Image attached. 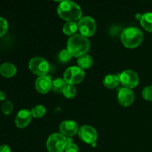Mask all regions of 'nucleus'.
<instances>
[{"mask_svg":"<svg viewBox=\"0 0 152 152\" xmlns=\"http://www.w3.org/2000/svg\"><path fill=\"white\" fill-rule=\"evenodd\" d=\"M78 134L82 141L90 145L96 142L97 140V132L96 129L88 125H85L80 128Z\"/></svg>","mask_w":152,"mask_h":152,"instance_id":"1a4fd4ad","label":"nucleus"},{"mask_svg":"<svg viewBox=\"0 0 152 152\" xmlns=\"http://www.w3.org/2000/svg\"><path fill=\"white\" fill-rule=\"evenodd\" d=\"M134 93L132 89L123 88L119 90L117 99L120 105L123 107H129L134 102Z\"/></svg>","mask_w":152,"mask_h":152,"instance_id":"9b49d317","label":"nucleus"},{"mask_svg":"<svg viewBox=\"0 0 152 152\" xmlns=\"http://www.w3.org/2000/svg\"><path fill=\"white\" fill-rule=\"evenodd\" d=\"M8 30V23L7 20L0 16V37H3Z\"/></svg>","mask_w":152,"mask_h":152,"instance_id":"393cba45","label":"nucleus"},{"mask_svg":"<svg viewBox=\"0 0 152 152\" xmlns=\"http://www.w3.org/2000/svg\"><path fill=\"white\" fill-rule=\"evenodd\" d=\"M119 78L122 86L126 88H134L139 84V76L132 70H126L123 71L119 76Z\"/></svg>","mask_w":152,"mask_h":152,"instance_id":"6e6552de","label":"nucleus"},{"mask_svg":"<svg viewBox=\"0 0 152 152\" xmlns=\"http://www.w3.org/2000/svg\"><path fill=\"white\" fill-rule=\"evenodd\" d=\"M54 1H56V2H62L63 1H65V0H53Z\"/></svg>","mask_w":152,"mask_h":152,"instance_id":"c85d7f7f","label":"nucleus"},{"mask_svg":"<svg viewBox=\"0 0 152 152\" xmlns=\"http://www.w3.org/2000/svg\"><path fill=\"white\" fill-rule=\"evenodd\" d=\"M77 64H78V67H80L83 70L88 69L93 66L94 59L90 55L85 54L78 58Z\"/></svg>","mask_w":152,"mask_h":152,"instance_id":"2eb2a0df","label":"nucleus"},{"mask_svg":"<svg viewBox=\"0 0 152 152\" xmlns=\"http://www.w3.org/2000/svg\"><path fill=\"white\" fill-rule=\"evenodd\" d=\"M31 114L34 118H41L46 114V108L42 105H38L31 110Z\"/></svg>","mask_w":152,"mask_h":152,"instance_id":"aec40b11","label":"nucleus"},{"mask_svg":"<svg viewBox=\"0 0 152 152\" xmlns=\"http://www.w3.org/2000/svg\"><path fill=\"white\" fill-rule=\"evenodd\" d=\"M77 30H79L78 23L76 22H68L63 25L62 28V31L64 34L69 37L76 34Z\"/></svg>","mask_w":152,"mask_h":152,"instance_id":"a211bd4d","label":"nucleus"},{"mask_svg":"<svg viewBox=\"0 0 152 152\" xmlns=\"http://www.w3.org/2000/svg\"><path fill=\"white\" fill-rule=\"evenodd\" d=\"M32 117L31 111L28 109L20 110L15 117V124L16 127L19 129L27 127L31 123Z\"/></svg>","mask_w":152,"mask_h":152,"instance_id":"f8f14e48","label":"nucleus"},{"mask_svg":"<svg viewBox=\"0 0 152 152\" xmlns=\"http://www.w3.org/2000/svg\"><path fill=\"white\" fill-rule=\"evenodd\" d=\"M78 28L80 34L86 37H91L94 35L96 30V22L91 16H83L79 20Z\"/></svg>","mask_w":152,"mask_h":152,"instance_id":"0eeeda50","label":"nucleus"},{"mask_svg":"<svg viewBox=\"0 0 152 152\" xmlns=\"http://www.w3.org/2000/svg\"><path fill=\"white\" fill-rule=\"evenodd\" d=\"M62 94L68 99H72L77 94V88L73 85L67 84L62 91Z\"/></svg>","mask_w":152,"mask_h":152,"instance_id":"412c9836","label":"nucleus"},{"mask_svg":"<svg viewBox=\"0 0 152 152\" xmlns=\"http://www.w3.org/2000/svg\"><path fill=\"white\" fill-rule=\"evenodd\" d=\"M57 13L63 20L76 22L82 18L83 11L77 3L71 0H65L58 6Z\"/></svg>","mask_w":152,"mask_h":152,"instance_id":"f257e3e1","label":"nucleus"},{"mask_svg":"<svg viewBox=\"0 0 152 152\" xmlns=\"http://www.w3.org/2000/svg\"><path fill=\"white\" fill-rule=\"evenodd\" d=\"M28 68L33 74L39 77H42V76H45L48 73L50 65L45 59L40 56H37L32 58L29 61Z\"/></svg>","mask_w":152,"mask_h":152,"instance_id":"39448f33","label":"nucleus"},{"mask_svg":"<svg viewBox=\"0 0 152 152\" xmlns=\"http://www.w3.org/2000/svg\"><path fill=\"white\" fill-rule=\"evenodd\" d=\"M17 72L16 66L10 62H4L0 65V74L4 78H12Z\"/></svg>","mask_w":152,"mask_h":152,"instance_id":"4468645a","label":"nucleus"},{"mask_svg":"<svg viewBox=\"0 0 152 152\" xmlns=\"http://www.w3.org/2000/svg\"><path fill=\"white\" fill-rule=\"evenodd\" d=\"M143 34L135 27H129L123 30L121 34V41L123 45L127 48H135L142 43Z\"/></svg>","mask_w":152,"mask_h":152,"instance_id":"7ed1b4c3","label":"nucleus"},{"mask_svg":"<svg viewBox=\"0 0 152 152\" xmlns=\"http://www.w3.org/2000/svg\"><path fill=\"white\" fill-rule=\"evenodd\" d=\"M72 56H73L68 49H64V50H61L60 53H59V61L63 62V63H66V62H69L71 58H72Z\"/></svg>","mask_w":152,"mask_h":152,"instance_id":"5701e85b","label":"nucleus"},{"mask_svg":"<svg viewBox=\"0 0 152 152\" xmlns=\"http://www.w3.org/2000/svg\"><path fill=\"white\" fill-rule=\"evenodd\" d=\"M78 124L74 120H65L59 126L60 133L67 138H70L77 134L79 132Z\"/></svg>","mask_w":152,"mask_h":152,"instance_id":"9d476101","label":"nucleus"},{"mask_svg":"<svg viewBox=\"0 0 152 152\" xmlns=\"http://www.w3.org/2000/svg\"><path fill=\"white\" fill-rule=\"evenodd\" d=\"M35 88L37 91L40 94H47L51 90L52 81L48 76H42L37 79L35 83Z\"/></svg>","mask_w":152,"mask_h":152,"instance_id":"ddd939ff","label":"nucleus"},{"mask_svg":"<svg viewBox=\"0 0 152 152\" xmlns=\"http://www.w3.org/2000/svg\"><path fill=\"white\" fill-rule=\"evenodd\" d=\"M67 83L64 79L57 78L52 81V90L55 93H62Z\"/></svg>","mask_w":152,"mask_h":152,"instance_id":"6ab92c4d","label":"nucleus"},{"mask_svg":"<svg viewBox=\"0 0 152 152\" xmlns=\"http://www.w3.org/2000/svg\"><path fill=\"white\" fill-rule=\"evenodd\" d=\"M140 25L148 32L152 33V13L148 12L142 15L140 19Z\"/></svg>","mask_w":152,"mask_h":152,"instance_id":"f3484780","label":"nucleus"},{"mask_svg":"<svg viewBox=\"0 0 152 152\" xmlns=\"http://www.w3.org/2000/svg\"><path fill=\"white\" fill-rule=\"evenodd\" d=\"M65 152H80L79 147L72 142L70 138H68V144L65 148Z\"/></svg>","mask_w":152,"mask_h":152,"instance_id":"a878e982","label":"nucleus"},{"mask_svg":"<svg viewBox=\"0 0 152 152\" xmlns=\"http://www.w3.org/2000/svg\"><path fill=\"white\" fill-rule=\"evenodd\" d=\"M0 152H11L10 146L7 145H0Z\"/></svg>","mask_w":152,"mask_h":152,"instance_id":"bb28decb","label":"nucleus"},{"mask_svg":"<svg viewBox=\"0 0 152 152\" xmlns=\"http://www.w3.org/2000/svg\"><path fill=\"white\" fill-rule=\"evenodd\" d=\"M120 83V78L114 74H108L105 76L103 80V85L108 89H113L117 87Z\"/></svg>","mask_w":152,"mask_h":152,"instance_id":"dca6fc26","label":"nucleus"},{"mask_svg":"<svg viewBox=\"0 0 152 152\" xmlns=\"http://www.w3.org/2000/svg\"><path fill=\"white\" fill-rule=\"evenodd\" d=\"M142 96L145 100L149 102L152 101V86H148L144 88L142 92Z\"/></svg>","mask_w":152,"mask_h":152,"instance_id":"b1692460","label":"nucleus"},{"mask_svg":"<svg viewBox=\"0 0 152 152\" xmlns=\"http://www.w3.org/2000/svg\"><path fill=\"white\" fill-rule=\"evenodd\" d=\"M68 144V138L61 133L52 134L48 138L46 147L48 152H64Z\"/></svg>","mask_w":152,"mask_h":152,"instance_id":"20e7f679","label":"nucleus"},{"mask_svg":"<svg viewBox=\"0 0 152 152\" xmlns=\"http://www.w3.org/2000/svg\"><path fill=\"white\" fill-rule=\"evenodd\" d=\"M86 73L82 68L77 66H71L67 68L63 74V79L67 84L77 85L81 83L85 78Z\"/></svg>","mask_w":152,"mask_h":152,"instance_id":"423d86ee","label":"nucleus"},{"mask_svg":"<svg viewBox=\"0 0 152 152\" xmlns=\"http://www.w3.org/2000/svg\"><path fill=\"white\" fill-rule=\"evenodd\" d=\"M6 99V94L2 91H0V101L4 102Z\"/></svg>","mask_w":152,"mask_h":152,"instance_id":"cd10ccee","label":"nucleus"},{"mask_svg":"<svg viewBox=\"0 0 152 152\" xmlns=\"http://www.w3.org/2000/svg\"><path fill=\"white\" fill-rule=\"evenodd\" d=\"M13 103L10 100H5L4 102H3L1 108V112H2L3 114H4V115H9V114H11V112L13 111Z\"/></svg>","mask_w":152,"mask_h":152,"instance_id":"4be33fe9","label":"nucleus"},{"mask_svg":"<svg viewBox=\"0 0 152 152\" xmlns=\"http://www.w3.org/2000/svg\"><path fill=\"white\" fill-rule=\"evenodd\" d=\"M90 46L88 39L78 34L70 37L67 43V49L74 57H80L86 54L90 49Z\"/></svg>","mask_w":152,"mask_h":152,"instance_id":"f03ea898","label":"nucleus"}]
</instances>
